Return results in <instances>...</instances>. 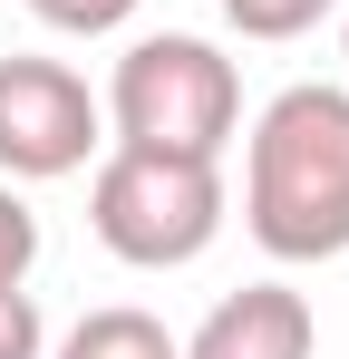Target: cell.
Returning a JSON list of instances; mask_svg holds the SVG:
<instances>
[{"instance_id":"cell-1","label":"cell","mask_w":349,"mask_h":359,"mask_svg":"<svg viewBox=\"0 0 349 359\" xmlns=\"http://www.w3.org/2000/svg\"><path fill=\"white\" fill-rule=\"evenodd\" d=\"M242 233L272 262H340L349 252V88H282L242 146Z\"/></svg>"},{"instance_id":"cell-2","label":"cell","mask_w":349,"mask_h":359,"mask_svg":"<svg viewBox=\"0 0 349 359\" xmlns=\"http://www.w3.org/2000/svg\"><path fill=\"white\" fill-rule=\"evenodd\" d=\"M107 146H146V156H194V165H224L233 126H242V68L194 39V29H156V39H126V59L107 78Z\"/></svg>"},{"instance_id":"cell-3","label":"cell","mask_w":349,"mask_h":359,"mask_svg":"<svg viewBox=\"0 0 349 359\" xmlns=\"http://www.w3.org/2000/svg\"><path fill=\"white\" fill-rule=\"evenodd\" d=\"M224 175L194 156H146V146H107L88 175V233L136 272H184L224 233Z\"/></svg>"},{"instance_id":"cell-4","label":"cell","mask_w":349,"mask_h":359,"mask_svg":"<svg viewBox=\"0 0 349 359\" xmlns=\"http://www.w3.org/2000/svg\"><path fill=\"white\" fill-rule=\"evenodd\" d=\"M97 146H107V107L88 97L68 59H0V175L10 184L78 175Z\"/></svg>"},{"instance_id":"cell-5","label":"cell","mask_w":349,"mask_h":359,"mask_svg":"<svg viewBox=\"0 0 349 359\" xmlns=\"http://www.w3.org/2000/svg\"><path fill=\"white\" fill-rule=\"evenodd\" d=\"M184 359H320V320L291 282H242L194 320Z\"/></svg>"},{"instance_id":"cell-6","label":"cell","mask_w":349,"mask_h":359,"mask_svg":"<svg viewBox=\"0 0 349 359\" xmlns=\"http://www.w3.org/2000/svg\"><path fill=\"white\" fill-rule=\"evenodd\" d=\"M58 359H184V340H174L156 311H136V301H107V311H88V320L58 340Z\"/></svg>"},{"instance_id":"cell-7","label":"cell","mask_w":349,"mask_h":359,"mask_svg":"<svg viewBox=\"0 0 349 359\" xmlns=\"http://www.w3.org/2000/svg\"><path fill=\"white\" fill-rule=\"evenodd\" d=\"M330 10H340V0H224V20L242 39H310Z\"/></svg>"},{"instance_id":"cell-8","label":"cell","mask_w":349,"mask_h":359,"mask_svg":"<svg viewBox=\"0 0 349 359\" xmlns=\"http://www.w3.org/2000/svg\"><path fill=\"white\" fill-rule=\"evenodd\" d=\"M29 262H39V214L20 204V184L0 175V282H29Z\"/></svg>"},{"instance_id":"cell-9","label":"cell","mask_w":349,"mask_h":359,"mask_svg":"<svg viewBox=\"0 0 349 359\" xmlns=\"http://www.w3.org/2000/svg\"><path fill=\"white\" fill-rule=\"evenodd\" d=\"M49 29H68V39H107V29H126L146 0H29Z\"/></svg>"},{"instance_id":"cell-10","label":"cell","mask_w":349,"mask_h":359,"mask_svg":"<svg viewBox=\"0 0 349 359\" xmlns=\"http://www.w3.org/2000/svg\"><path fill=\"white\" fill-rule=\"evenodd\" d=\"M39 350H49V320H39L29 282H0V359H39Z\"/></svg>"},{"instance_id":"cell-11","label":"cell","mask_w":349,"mask_h":359,"mask_svg":"<svg viewBox=\"0 0 349 359\" xmlns=\"http://www.w3.org/2000/svg\"><path fill=\"white\" fill-rule=\"evenodd\" d=\"M340 39H349V0H340Z\"/></svg>"}]
</instances>
